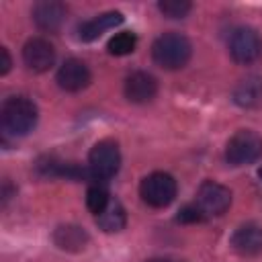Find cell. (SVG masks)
<instances>
[{
    "label": "cell",
    "mask_w": 262,
    "mask_h": 262,
    "mask_svg": "<svg viewBox=\"0 0 262 262\" xmlns=\"http://www.w3.org/2000/svg\"><path fill=\"white\" fill-rule=\"evenodd\" d=\"M66 6L61 2L55 0H45V2H37L33 6V20L37 23L39 29L43 31H57L63 20H66Z\"/></svg>",
    "instance_id": "obj_12"
},
{
    "label": "cell",
    "mask_w": 262,
    "mask_h": 262,
    "mask_svg": "<svg viewBox=\"0 0 262 262\" xmlns=\"http://www.w3.org/2000/svg\"><path fill=\"white\" fill-rule=\"evenodd\" d=\"M192 53L190 41L180 33H164L151 45L154 61L164 70H180L188 63Z\"/></svg>",
    "instance_id": "obj_2"
},
{
    "label": "cell",
    "mask_w": 262,
    "mask_h": 262,
    "mask_svg": "<svg viewBox=\"0 0 262 262\" xmlns=\"http://www.w3.org/2000/svg\"><path fill=\"white\" fill-rule=\"evenodd\" d=\"M0 74L4 76V74H8V70H10V66H12V61H10V55H8V49L6 47H2L0 49Z\"/></svg>",
    "instance_id": "obj_21"
},
{
    "label": "cell",
    "mask_w": 262,
    "mask_h": 262,
    "mask_svg": "<svg viewBox=\"0 0 262 262\" xmlns=\"http://www.w3.org/2000/svg\"><path fill=\"white\" fill-rule=\"evenodd\" d=\"M260 94H262V80L260 78H248L235 88L233 100L242 106H252L258 102Z\"/></svg>",
    "instance_id": "obj_16"
},
{
    "label": "cell",
    "mask_w": 262,
    "mask_h": 262,
    "mask_svg": "<svg viewBox=\"0 0 262 262\" xmlns=\"http://www.w3.org/2000/svg\"><path fill=\"white\" fill-rule=\"evenodd\" d=\"M123 23V14L117 12V10H111V12H104V14H98L90 20H86L82 27H80V39L82 41H94L98 39L102 33L119 27Z\"/></svg>",
    "instance_id": "obj_13"
},
{
    "label": "cell",
    "mask_w": 262,
    "mask_h": 262,
    "mask_svg": "<svg viewBox=\"0 0 262 262\" xmlns=\"http://www.w3.org/2000/svg\"><path fill=\"white\" fill-rule=\"evenodd\" d=\"M108 203H111V194H108V190H106L104 186L94 184V186L88 188V192H86V207H88V211H90L94 217L100 215V213L106 209Z\"/></svg>",
    "instance_id": "obj_18"
},
{
    "label": "cell",
    "mask_w": 262,
    "mask_h": 262,
    "mask_svg": "<svg viewBox=\"0 0 262 262\" xmlns=\"http://www.w3.org/2000/svg\"><path fill=\"white\" fill-rule=\"evenodd\" d=\"M196 205L205 215H223L231 205V190L215 180H205L196 190Z\"/></svg>",
    "instance_id": "obj_7"
},
{
    "label": "cell",
    "mask_w": 262,
    "mask_h": 262,
    "mask_svg": "<svg viewBox=\"0 0 262 262\" xmlns=\"http://www.w3.org/2000/svg\"><path fill=\"white\" fill-rule=\"evenodd\" d=\"M262 156V137L256 131L242 129L231 135L225 147V158L233 166H246Z\"/></svg>",
    "instance_id": "obj_3"
},
{
    "label": "cell",
    "mask_w": 262,
    "mask_h": 262,
    "mask_svg": "<svg viewBox=\"0 0 262 262\" xmlns=\"http://www.w3.org/2000/svg\"><path fill=\"white\" fill-rule=\"evenodd\" d=\"M119 166H121V151H119V145L115 141L102 139L90 149L88 170H90L92 178L108 180L119 172Z\"/></svg>",
    "instance_id": "obj_4"
},
{
    "label": "cell",
    "mask_w": 262,
    "mask_h": 262,
    "mask_svg": "<svg viewBox=\"0 0 262 262\" xmlns=\"http://www.w3.org/2000/svg\"><path fill=\"white\" fill-rule=\"evenodd\" d=\"M147 262H176V260H170V258H154V260H147Z\"/></svg>",
    "instance_id": "obj_22"
},
{
    "label": "cell",
    "mask_w": 262,
    "mask_h": 262,
    "mask_svg": "<svg viewBox=\"0 0 262 262\" xmlns=\"http://www.w3.org/2000/svg\"><path fill=\"white\" fill-rule=\"evenodd\" d=\"M231 248L242 256H256L262 252V225L244 223L231 235Z\"/></svg>",
    "instance_id": "obj_10"
},
{
    "label": "cell",
    "mask_w": 262,
    "mask_h": 262,
    "mask_svg": "<svg viewBox=\"0 0 262 262\" xmlns=\"http://www.w3.org/2000/svg\"><path fill=\"white\" fill-rule=\"evenodd\" d=\"M158 8H160V12L162 14H166L168 18H182V16H186L188 12H190V2H186V0H164V2H160L158 4Z\"/></svg>",
    "instance_id": "obj_19"
},
{
    "label": "cell",
    "mask_w": 262,
    "mask_h": 262,
    "mask_svg": "<svg viewBox=\"0 0 262 262\" xmlns=\"http://www.w3.org/2000/svg\"><path fill=\"white\" fill-rule=\"evenodd\" d=\"M229 53L237 63H252L262 53V39L250 27H239L229 37Z\"/></svg>",
    "instance_id": "obj_6"
},
{
    "label": "cell",
    "mask_w": 262,
    "mask_h": 262,
    "mask_svg": "<svg viewBox=\"0 0 262 262\" xmlns=\"http://www.w3.org/2000/svg\"><path fill=\"white\" fill-rule=\"evenodd\" d=\"M0 123L8 135H27L37 125V106L27 96H10L0 108Z\"/></svg>",
    "instance_id": "obj_1"
},
{
    "label": "cell",
    "mask_w": 262,
    "mask_h": 262,
    "mask_svg": "<svg viewBox=\"0 0 262 262\" xmlns=\"http://www.w3.org/2000/svg\"><path fill=\"white\" fill-rule=\"evenodd\" d=\"M258 176H260V178H262V168H260V170H258Z\"/></svg>",
    "instance_id": "obj_23"
},
{
    "label": "cell",
    "mask_w": 262,
    "mask_h": 262,
    "mask_svg": "<svg viewBox=\"0 0 262 262\" xmlns=\"http://www.w3.org/2000/svg\"><path fill=\"white\" fill-rule=\"evenodd\" d=\"M137 45V37L131 31H121L108 39V53L111 55H129Z\"/></svg>",
    "instance_id": "obj_17"
},
{
    "label": "cell",
    "mask_w": 262,
    "mask_h": 262,
    "mask_svg": "<svg viewBox=\"0 0 262 262\" xmlns=\"http://www.w3.org/2000/svg\"><path fill=\"white\" fill-rule=\"evenodd\" d=\"M23 61L31 72H47L55 61V49L47 39L33 37L23 47Z\"/></svg>",
    "instance_id": "obj_8"
},
{
    "label": "cell",
    "mask_w": 262,
    "mask_h": 262,
    "mask_svg": "<svg viewBox=\"0 0 262 262\" xmlns=\"http://www.w3.org/2000/svg\"><path fill=\"white\" fill-rule=\"evenodd\" d=\"M96 223L102 231L106 233H115V231H121L127 223V213L123 209V205L117 201V199H111V203L106 205V209L96 215Z\"/></svg>",
    "instance_id": "obj_14"
},
{
    "label": "cell",
    "mask_w": 262,
    "mask_h": 262,
    "mask_svg": "<svg viewBox=\"0 0 262 262\" xmlns=\"http://www.w3.org/2000/svg\"><path fill=\"white\" fill-rule=\"evenodd\" d=\"M90 70L82 59H66L57 70V84L68 92H80L90 84Z\"/></svg>",
    "instance_id": "obj_9"
},
{
    "label": "cell",
    "mask_w": 262,
    "mask_h": 262,
    "mask_svg": "<svg viewBox=\"0 0 262 262\" xmlns=\"http://www.w3.org/2000/svg\"><path fill=\"white\" fill-rule=\"evenodd\" d=\"M86 242H88L86 231L76 225H66L55 231V244L61 250H82L86 246Z\"/></svg>",
    "instance_id": "obj_15"
},
{
    "label": "cell",
    "mask_w": 262,
    "mask_h": 262,
    "mask_svg": "<svg viewBox=\"0 0 262 262\" xmlns=\"http://www.w3.org/2000/svg\"><path fill=\"white\" fill-rule=\"evenodd\" d=\"M139 194L149 207H168L176 196V180L166 172H154L141 180Z\"/></svg>",
    "instance_id": "obj_5"
},
{
    "label": "cell",
    "mask_w": 262,
    "mask_h": 262,
    "mask_svg": "<svg viewBox=\"0 0 262 262\" xmlns=\"http://www.w3.org/2000/svg\"><path fill=\"white\" fill-rule=\"evenodd\" d=\"M158 92V82L147 72H133L125 80V96L131 102H149Z\"/></svg>",
    "instance_id": "obj_11"
},
{
    "label": "cell",
    "mask_w": 262,
    "mask_h": 262,
    "mask_svg": "<svg viewBox=\"0 0 262 262\" xmlns=\"http://www.w3.org/2000/svg\"><path fill=\"white\" fill-rule=\"evenodd\" d=\"M207 215L201 211V207L194 203V205H186V207H182L180 211H178V215H176V221H180V223H199V221H203Z\"/></svg>",
    "instance_id": "obj_20"
}]
</instances>
